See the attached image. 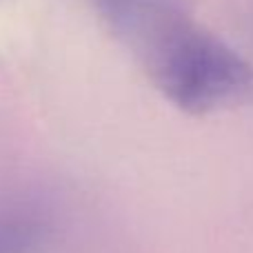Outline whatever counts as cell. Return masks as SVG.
Here are the masks:
<instances>
[{
  "label": "cell",
  "mask_w": 253,
  "mask_h": 253,
  "mask_svg": "<svg viewBox=\"0 0 253 253\" xmlns=\"http://www.w3.org/2000/svg\"><path fill=\"white\" fill-rule=\"evenodd\" d=\"M151 84L180 111L207 116L253 98V67L178 0H91Z\"/></svg>",
  "instance_id": "cell-1"
},
{
  "label": "cell",
  "mask_w": 253,
  "mask_h": 253,
  "mask_svg": "<svg viewBox=\"0 0 253 253\" xmlns=\"http://www.w3.org/2000/svg\"><path fill=\"white\" fill-rule=\"evenodd\" d=\"M49 229L34 213H0V253H38L44 247Z\"/></svg>",
  "instance_id": "cell-2"
}]
</instances>
